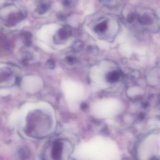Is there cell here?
<instances>
[{
    "instance_id": "5b68a950",
    "label": "cell",
    "mask_w": 160,
    "mask_h": 160,
    "mask_svg": "<svg viewBox=\"0 0 160 160\" xmlns=\"http://www.w3.org/2000/svg\"><path fill=\"white\" fill-rule=\"evenodd\" d=\"M81 109L82 110H85V109H87V105L86 103H83L81 105Z\"/></svg>"
},
{
    "instance_id": "3957f363",
    "label": "cell",
    "mask_w": 160,
    "mask_h": 160,
    "mask_svg": "<svg viewBox=\"0 0 160 160\" xmlns=\"http://www.w3.org/2000/svg\"><path fill=\"white\" fill-rule=\"evenodd\" d=\"M151 22V19L148 18V16H144L141 19V20H140V22H141L142 24H144V25L149 24L150 22Z\"/></svg>"
},
{
    "instance_id": "6da1fadb",
    "label": "cell",
    "mask_w": 160,
    "mask_h": 160,
    "mask_svg": "<svg viewBox=\"0 0 160 160\" xmlns=\"http://www.w3.org/2000/svg\"><path fill=\"white\" fill-rule=\"evenodd\" d=\"M120 73L118 71H113L109 72L106 75V80L108 82L114 83L118 81L120 78Z\"/></svg>"
},
{
    "instance_id": "7a4b0ae2",
    "label": "cell",
    "mask_w": 160,
    "mask_h": 160,
    "mask_svg": "<svg viewBox=\"0 0 160 160\" xmlns=\"http://www.w3.org/2000/svg\"><path fill=\"white\" fill-rule=\"evenodd\" d=\"M107 23L106 21H103L95 26L94 31L97 33H103L107 29Z\"/></svg>"
},
{
    "instance_id": "277c9868",
    "label": "cell",
    "mask_w": 160,
    "mask_h": 160,
    "mask_svg": "<svg viewBox=\"0 0 160 160\" xmlns=\"http://www.w3.org/2000/svg\"><path fill=\"white\" fill-rule=\"evenodd\" d=\"M76 58L73 57L69 56L67 58V61L69 63L74 64L76 62Z\"/></svg>"
}]
</instances>
